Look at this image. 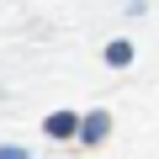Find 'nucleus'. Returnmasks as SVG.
Instances as JSON below:
<instances>
[{"instance_id": "f257e3e1", "label": "nucleus", "mask_w": 159, "mask_h": 159, "mask_svg": "<svg viewBox=\"0 0 159 159\" xmlns=\"http://www.w3.org/2000/svg\"><path fill=\"white\" fill-rule=\"evenodd\" d=\"M43 133H48V138H74V133H80V117H74V111H53V117L43 122Z\"/></svg>"}, {"instance_id": "f03ea898", "label": "nucleus", "mask_w": 159, "mask_h": 159, "mask_svg": "<svg viewBox=\"0 0 159 159\" xmlns=\"http://www.w3.org/2000/svg\"><path fill=\"white\" fill-rule=\"evenodd\" d=\"M106 133H111V117H106V111H90L85 122H80V138H85V143H101Z\"/></svg>"}, {"instance_id": "7ed1b4c3", "label": "nucleus", "mask_w": 159, "mask_h": 159, "mask_svg": "<svg viewBox=\"0 0 159 159\" xmlns=\"http://www.w3.org/2000/svg\"><path fill=\"white\" fill-rule=\"evenodd\" d=\"M106 64H111V69L133 64V48H127V43H106Z\"/></svg>"}, {"instance_id": "20e7f679", "label": "nucleus", "mask_w": 159, "mask_h": 159, "mask_svg": "<svg viewBox=\"0 0 159 159\" xmlns=\"http://www.w3.org/2000/svg\"><path fill=\"white\" fill-rule=\"evenodd\" d=\"M0 159H27V148H0Z\"/></svg>"}]
</instances>
